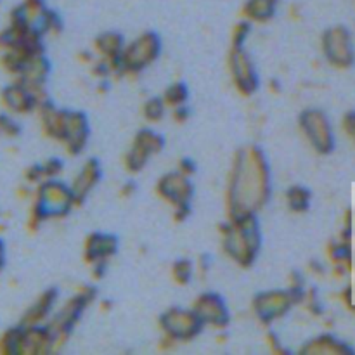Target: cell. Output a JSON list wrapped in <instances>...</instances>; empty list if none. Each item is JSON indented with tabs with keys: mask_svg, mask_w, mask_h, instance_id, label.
I'll list each match as a JSON object with an SVG mask.
<instances>
[{
	"mask_svg": "<svg viewBox=\"0 0 355 355\" xmlns=\"http://www.w3.org/2000/svg\"><path fill=\"white\" fill-rule=\"evenodd\" d=\"M99 179V168H97L96 162L87 163L85 168L82 170V173H78V179H76L75 187H73V196L75 200H82L87 193L90 191V187L97 182Z\"/></svg>",
	"mask_w": 355,
	"mask_h": 355,
	"instance_id": "5bb4252c",
	"label": "cell"
},
{
	"mask_svg": "<svg viewBox=\"0 0 355 355\" xmlns=\"http://www.w3.org/2000/svg\"><path fill=\"white\" fill-rule=\"evenodd\" d=\"M291 300L293 298H291L290 293H279L277 291V293H267L257 298L255 307L263 321H272V319L279 318L290 309Z\"/></svg>",
	"mask_w": 355,
	"mask_h": 355,
	"instance_id": "30bf717a",
	"label": "cell"
},
{
	"mask_svg": "<svg viewBox=\"0 0 355 355\" xmlns=\"http://www.w3.org/2000/svg\"><path fill=\"white\" fill-rule=\"evenodd\" d=\"M59 170H61V163H59V159H51V162L45 165L44 173H45V175H55Z\"/></svg>",
	"mask_w": 355,
	"mask_h": 355,
	"instance_id": "603a6c76",
	"label": "cell"
},
{
	"mask_svg": "<svg viewBox=\"0 0 355 355\" xmlns=\"http://www.w3.org/2000/svg\"><path fill=\"white\" fill-rule=\"evenodd\" d=\"M352 137H354V139H355V134H354V135H352Z\"/></svg>",
	"mask_w": 355,
	"mask_h": 355,
	"instance_id": "484cf974",
	"label": "cell"
},
{
	"mask_svg": "<svg viewBox=\"0 0 355 355\" xmlns=\"http://www.w3.org/2000/svg\"><path fill=\"white\" fill-rule=\"evenodd\" d=\"M159 52V40L155 35H142L137 42L120 54L121 68L141 69L148 66Z\"/></svg>",
	"mask_w": 355,
	"mask_h": 355,
	"instance_id": "5b68a950",
	"label": "cell"
},
{
	"mask_svg": "<svg viewBox=\"0 0 355 355\" xmlns=\"http://www.w3.org/2000/svg\"><path fill=\"white\" fill-rule=\"evenodd\" d=\"M304 352H319V354H352L354 350L350 347L343 345L338 340L331 338V336H322V338L315 340L312 345L304 349Z\"/></svg>",
	"mask_w": 355,
	"mask_h": 355,
	"instance_id": "9a60e30c",
	"label": "cell"
},
{
	"mask_svg": "<svg viewBox=\"0 0 355 355\" xmlns=\"http://www.w3.org/2000/svg\"><path fill=\"white\" fill-rule=\"evenodd\" d=\"M97 47L101 49V52L106 55H110L111 59L118 58L121 54V38L118 35H103V37L97 40Z\"/></svg>",
	"mask_w": 355,
	"mask_h": 355,
	"instance_id": "e0dca14e",
	"label": "cell"
},
{
	"mask_svg": "<svg viewBox=\"0 0 355 355\" xmlns=\"http://www.w3.org/2000/svg\"><path fill=\"white\" fill-rule=\"evenodd\" d=\"M246 33H248V24H241V26L236 28V33H234V42H236V45L241 44L243 38L246 37Z\"/></svg>",
	"mask_w": 355,
	"mask_h": 355,
	"instance_id": "cb8c5ba5",
	"label": "cell"
},
{
	"mask_svg": "<svg viewBox=\"0 0 355 355\" xmlns=\"http://www.w3.org/2000/svg\"><path fill=\"white\" fill-rule=\"evenodd\" d=\"M186 97H187V90H186V87L182 85V83H175V85L170 87V89L166 90V94H165L166 103L173 104V106H177V107H179L180 104L186 101Z\"/></svg>",
	"mask_w": 355,
	"mask_h": 355,
	"instance_id": "d6986e66",
	"label": "cell"
},
{
	"mask_svg": "<svg viewBox=\"0 0 355 355\" xmlns=\"http://www.w3.org/2000/svg\"><path fill=\"white\" fill-rule=\"evenodd\" d=\"M288 201H290L291 210L304 211L309 208V201H311V193L304 187H291L288 193Z\"/></svg>",
	"mask_w": 355,
	"mask_h": 355,
	"instance_id": "ac0fdd59",
	"label": "cell"
},
{
	"mask_svg": "<svg viewBox=\"0 0 355 355\" xmlns=\"http://www.w3.org/2000/svg\"><path fill=\"white\" fill-rule=\"evenodd\" d=\"M114 250H116V241H114V238H111V236L96 234L89 239V243H87V259L97 262V260H103L106 259V257H110L111 253H114Z\"/></svg>",
	"mask_w": 355,
	"mask_h": 355,
	"instance_id": "4fadbf2b",
	"label": "cell"
},
{
	"mask_svg": "<svg viewBox=\"0 0 355 355\" xmlns=\"http://www.w3.org/2000/svg\"><path fill=\"white\" fill-rule=\"evenodd\" d=\"M267 168L257 151L243 153L236 163L231 187V201L234 203V217L253 214L267 196Z\"/></svg>",
	"mask_w": 355,
	"mask_h": 355,
	"instance_id": "6da1fadb",
	"label": "cell"
},
{
	"mask_svg": "<svg viewBox=\"0 0 355 355\" xmlns=\"http://www.w3.org/2000/svg\"><path fill=\"white\" fill-rule=\"evenodd\" d=\"M173 270H175V279L179 281V283H187V281L191 279V263L186 262V260L177 262Z\"/></svg>",
	"mask_w": 355,
	"mask_h": 355,
	"instance_id": "44dd1931",
	"label": "cell"
},
{
	"mask_svg": "<svg viewBox=\"0 0 355 355\" xmlns=\"http://www.w3.org/2000/svg\"><path fill=\"white\" fill-rule=\"evenodd\" d=\"M194 314L200 318L201 322H208V324H225L227 322V311H225L224 304L217 295H207L201 297L196 305V312Z\"/></svg>",
	"mask_w": 355,
	"mask_h": 355,
	"instance_id": "8fae6325",
	"label": "cell"
},
{
	"mask_svg": "<svg viewBox=\"0 0 355 355\" xmlns=\"http://www.w3.org/2000/svg\"><path fill=\"white\" fill-rule=\"evenodd\" d=\"M159 193L180 208V218L187 214V201H189L193 189H191V184L187 182L186 175H177V173L166 175L159 182Z\"/></svg>",
	"mask_w": 355,
	"mask_h": 355,
	"instance_id": "ba28073f",
	"label": "cell"
},
{
	"mask_svg": "<svg viewBox=\"0 0 355 355\" xmlns=\"http://www.w3.org/2000/svg\"><path fill=\"white\" fill-rule=\"evenodd\" d=\"M163 328L168 331V335H172L173 338H193L198 331H200L201 324L203 322L200 321L194 312H186V311H172L166 312L165 318L162 319Z\"/></svg>",
	"mask_w": 355,
	"mask_h": 355,
	"instance_id": "8992f818",
	"label": "cell"
},
{
	"mask_svg": "<svg viewBox=\"0 0 355 355\" xmlns=\"http://www.w3.org/2000/svg\"><path fill=\"white\" fill-rule=\"evenodd\" d=\"M345 128L350 135L355 134V111H352V113H349L345 116Z\"/></svg>",
	"mask_w": 355,
	"mask_h": 355,
	"instance_id": "d4e9b609",
	"label": "cell"
},
{
	"mask_svg": "<svg viewBox=\"0 0 355 355\" xmlns=\"http://www.w3.org/2000/svg\"><path fill=\"white\" fill-rule=\"evenodd\" d=\"M300 123L305 135L309 137V141L312 142V146L319 153L331 151L333 146H335V141H333L331 127H329V121L324 113H321L318 110L305 111L300 118Z\"/></svg>",
	"mask_w": 355,
	"mask_h": 355,
	"instance_id": "3957f363",
	"label": "cell"
},
{
	"mask_svg": "<svg viewBox=\"0 0 355 355\" xmlns=\"http://www.w3.org/2000/svg\"><path fill=\"white\" fill-rule=\"evenodd\" d=\"M146 116L149 120L156 121L163 116V101L159 99H153L146 104Z\"/></svg>",
	"mask_w": 355,
	"mask_h": 355,
	"instance_id": "ffe728a7",
	"label": "cell"
},
{
	"mask_svg": "<svg viewBox=\"0 0 355 355\" xmlns=\"http://www.w3.org/2000/svg\"><path fill=\"white\" fill-rule=\"evenodd\" d=\"M333 257H335L336 260H340V262H343V260H349L350 259V248L347 245H336L335 250H333Z\"/></svg>",
	"mask_w": 355,
	"mask_h": 355,
	"instance_id": "7402d4cb",
	"label": "cell"
},
{
	"mask_svg": "<svg viewBox=\"0 0 355 355\" xmlns=\"http://www.w3.org/2000/svg\"><path fill=\"white\" fill-rule=\"evenodd\" d=\"M75 196L73 191H68V187L61 186V184H45L42 189V200H40V211L42 215H61L68 211L69 205L73 203Z\"/></svg>",
	"mask_w": 355,
	"mask_h": 355,
	"instance_id": "52a82bcc",
	"label": "cell"
},
{
	"mask_svg": "<svg viewBox=\"0 0 355 355\" xmlns=\"http://www.w3.org/2000/svg\"><path fill=\"white\" fill-rule=\"evenodd\" d=\"M232 73H234L236 85L245 94L253 92L257 89V75L241 51H234L232 54Z\"/></svg>",
	"mask_w": 355,
	"mask_h": 355,
	"instance_id": "7c38bea8",
	"label": "cell"
},
{
	"mask_svg": "<svg viewBox=\"0 0 355 355\" xmlns=\"http://www.w3.org/2000/svg\"><path fill=\"white\" fill-rule=\"evenodd\" d=\"M246 12L253 19H267L274 12V0H250Z\"/></svg>",
	"mask_w": 355,
	"mask_h": 355,
	"instance_id": "2e32d148",
	"label": "cell"
},
{
	"mask_svg": "<svg viewBox=\"0 0 355 355\" xmlns=\"http://www.w3.org/2000/svg\"><path fill=\"white\" fill-rule=\"evenodd\" d=\"M163 146L162 137L155 134V132H141L135 141V146L132 148V151L128 153L127 156V166L132 170V172H137L144 166L146 159L151 153L158 151L159 148Z\"/></svg>",
	"mask_w": 355,
	"mask_h": 355,
	"instance_id": "9c48e42d",
	"label": "cell"
},
{
	"mask_svg": "<svg viewBox=\"0 0 355 355\" xmlns=\"http://www.w3.org/2000/svg\"><path fill=\"white\" fill-rule=\"evenodd\" d=\"M225 250L238 262H252L259 250V232H257V222L252 214L234 217V222L225 238Z\"/></svg>",
	"mask_w": 355,
	"mask_h": 355,
	"instance_id": "7a4b0ae2",
	"label": "cell"
},
{
	"mask_svg": "<svg viewBox=\"0 0 355 355\" xmlns=\"http://www.w3.org/2000/svg\"><path fill=\"white\" fill-rule=\"evenodd\" d=\"M322 47H324L326 58L335 66L345 68L354 62L352 42H350V33L345 28L338 26L326 31L324 38H322Z\"/></svg>",
	"mask_w": 355,
	"mask_h": 355,
	"instance_id": "277c9868",
	"label": "cell"
}]
</instances>
